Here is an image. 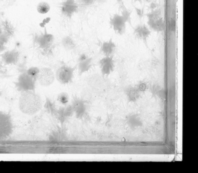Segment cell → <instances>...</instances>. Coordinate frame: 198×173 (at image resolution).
Listing matches in <instances>:
<instances>
[{"instance_id":"cell-1","label":"cell","mask_w":198,"mask_h":173,"mask_svg":"<svg viewBox=\"0 0 198 173\" xmlns=\"http://www.w3.org/2000/svg\"><path fill=\"white\" fill-rule=\"evenodd\" d=\"M19 106L24 113L33 115L41 109L42 102L39 96L32 90L23 91L19 99Z\"/></svg>"},{"instance_id":"cell-2","label":"cell","mask_w":198,"mask_h":173,"mask_svg":"<svg viewBox=\"0 0 198 173\" xmlns=\"http://www.w3.org/2000/svg\"><path fill=\"white\" fill-rule=\"evenodd\" d=\"M76 67H71L63 65L60 67L56 73V78L61 83L66 84L71 82L73 77V73Z\"/></svg>"},{"instance_id":"cell-3","label":"cell","mask_w":198,"mask_h":173,"mask_svg":"<svg viewBox=\"0 0 198 173\" xmlns=\"http://www.w3.org/2000/svg\"><path fill=\"white\" fill-rule=\"evenodd\" d=\"M16 85L17 89L23 91L32 90L34 88L33 78L27 74H23L19 77Z\"/></svg>"},{"instance_id":"cell-4","label":"cell","mask_w":198,"mask_h":173,"mask_svg":"<svg viewBox=\"0 0 198 173\" xmlns=\"http://www.w3.org/2000/svg\"><path fill=\"white\" fill-rule=\"evenodd\" d=\"M110 23L116 33L122 35L125 33L126 22L121 15L117 14H114L110 17Z\"/></svg>"},{"instance_id":"cell-5","label":"cell","mask_w":198,"mask_h":173,"mask_svg":"<svg viewBox=\"0 0 198 173\" xmlns=\"http://www.w3.org/2000/svg\"><path fill=\"white\" fill-rule=\"evenodd\" d=\"M37 78L42 85L49 86L54 82L55 75L51 69L47 68H43L39 69Z\"/></svg>"},{"instance_id":"cell-6","label":"cell","mask_w":198,"mask_h":173,"mask_svg":"<svg viewBox=\"0 0 198 173\" xmlns=\"http://www.w3.org/2000/svg\"><path fill=\"white\" fill-rule=\"evenodd\" d=\"M101 73L103 76H108L114 71V63L113 56H105L99 61Z\"/></svg>"},{"instance_id":"cell-7","label":"cell","mask_w":198,"mask_h":173,"mask_svg":"<svg viewBox=\"0 0 198 173\" xmlns=\"http://www.w3.org/2000/svg\"><path fill=\"white\" fill-rule=\"evenodd\" d=\"M79 8V5L72 0H65L61 6V12L66 16L71 17Z\"/></svg>"},{"instance_id":"cell-8","label":"cell","mask_w":198,"mask_h":173,"mask_svg":"<svg viewBox=\"0 0 198 173\" xmlns=\"http://www.w3.org/2000/svg\"><path fill=\"white\" fill-rule=\"evenodd\" d=\"M134 34L136 37L138 39H141L143 41H144V43H145L146 46H147V40L151 34V31L146 27L145 25L137 26L135 28Z\"/></svg>"},{"instance_id":"cell-9","label":"cell","mask_w":198,"mask_h":173,"mask_svg":"<svg viewBox=\"0 0 198 173\" xmlns=\"http://www.w3.org/2000/svg\"><path fill=\"white\" fill-rule=\"evenodd\" d=\"M126 122L128 127L132 130H135L143 126L142 119L137 114H131L129 115L126 118Z\"/></svg>"},{"instance_id":"cell-10","label":"cell","mask_w":198,"mask_h":173,"mask_svg":"<svg viewBox=\"0 0 198 173\" xmlns=\"http://www.w3.org/2000/svg\"><path fill=\"white\" fill-rule=\"evenodd\" d=\"M19 53L16 50L8 51L2 56V58L7 64L15 63L18 60Z\"/></svg>"},{"instance_id":"cell-11","label":"cell","mask_w":198,"mask_h":173,"mask_svg":"<svg viewBox=\"0 0 198 173\" xmlns=\"http://www.w3.org/2000/svg\"><path fill=\"white\" fill-rule=\"evenodd\" d=\"M72 109L76 113L77 117H82L86 111V106L82 100H80L79 99L75 100H74Z\"/></svg>"},{"instance_id":"cell-12","label":"cell","mask_w":198,"mask_h":173,"mask_svg":"<svg viewBox=\"0 0 198 173\" xmlns=\"http://www.w3.org/2000/svg\"><path fill=\"white\" fill-rule=\"evenodd\" d=\"M115 47L116 45L113 43L112 39L111 38L108 42H105L103 43L101 46V51L103 52L105 56H110L113 52H114Z\"/></svg>"},{"instance_id":"cell-13","label":"cell","mask_w":198,"mask_h":173,"mask_svg":"<svg viewBox=\"0 0 198 173\" xmlns=\"http://www.w3.org/2000/svg\"><path fill=\"white\" fill-rule=\"evenodd\" d=\"M125 93L128 101L130 102H135L139 98L140 92L136 88L130 86L127 88Z\"/></svg>"},{"instance_id":"cell-14","label":"cell","mask_w":198,"mask_h":173,"mask_svg":"<svg viewBox=\"0 0 198 173\" xmlns=\"http://www.w3.org/2000/svg\"><path fill=\"white\" fill-rule=\"evenodd\" d=\"M92 66V58H88L86 60L79 61V71L80 74L86 72L91 68Z\"/></svg>"},{"instance_id":"cell-15","label":"cell","mask_w":198,"mask_h":173,"mask_svg":"<svg viewBox=\"0 0 198 173\" xmlns=\"http://www.w3.org/2000/svg\"><path fill=\"white\" fill-rule=\"evenodd\" d=\"M62 44L65 48L68 50L73 49L76 45L73 39L70 36L63 38L62 39Z\"/></svg>"},{"instance_id":"cell-16","label":"cell","mask_w":198,"mask_h":173,"mask_svg":"<svg viewBox=\"0 0 198 173\" xmlns=\"http://www.w3.org/2000/svg\"><path fill=\"white\" fill-rule=\"evenodd\" d=\"M37 9L38 13L41 14H45L50 10V6L46 2H40L38 5Z\"/></svg>"},{"instance_id":"cell-17","label":"cell","mask_w":198,"mask_h":173,"mask_svg":"<svg viewBox=\"0 0 198 173\" xmlns=\"http://www.w3.org/2000/svg\"><path fill=\"white\" fill-rule=\"evenodd\" d=\"M39 72V69L37 67H32L29 69L27 71V74L29 75L32 78L37 77L38 73Z\"/></svg>"},{"instance_id":"cell-18","label":"cell","mask_w":198,"mask_h":173,"mask_svg":"<svg viewBox=\"0 0 198 173\" xmlns=\"http://www.w3.org/2000/svg\"><path fill=\"white\" fill-rule=\"evenodd\" d=\"M42 36L44 38V39H45V41L47 42L48 45L52 43L54 41V36L52 34L47 33L46 31H45V33H44V35Z\"/></svg>"},{"instance_id":"cell-19","label":"cell","mask_w":198,"mask_h":173,"mask_svg":"<svg viewBox=\"0 0 198 173\" xmlns=\"http://www.w3.org/2000/svg\"><path fill=\"white\" fill-rule=\"evenodd\" d=\"M58 100L63 104H65L68 101V96L66 93H61L58 96Z\"/></svg>"},{"instance_id":"cell-20","label":"cell","mask_w":198,"mask_h":173,"mask_svg":"<svg viewBox=\"0 0 198 173\" xmlns=\"http://www.w3.org/2000/svg\"><path fill=\"white\" fill-rule=\"evenodd\" d=\"M37 42L38 44L41 47V48H46L48 44H47V42L45 41V39H44L43 36L39 37L37 39Z\"/></svg>"},{"instance_id":"cell-21","label":"cell","mask_w":198,"mask_h":173,"mask_svg":"<svg viewBox=\"0 0 198 173\" xmlns=\"http://www.w3.org/2000/svg\"><path fill=\"white\" fill-rule=\"evenodd\" d=\"M136 88L140 92H142V91H144V90H146L147 85L145 83L142 82L141 83L138 84V85L137 86Z\"/></svg>"},{"instance_id":"cell-22","label":"cell","mask_w":198,"mask_h":173,"mask_svg":"<svg viewBox=\"0 0 198 173\" xmlns=\"http://www.w3.org/2000/svg\"><path fill=\"white\" fill-rule=\"evenodd\" d=\"M169 26H170V30H172V31H175L176 28V22L175 21V20L172 19L171 21H170Z\"/></svg>"},{"instance_id":"cell-23","label":"cell","mask_w":198,"mask_h":173,"mask_svg":"<svg viewBox=\"0 0 198 173\" xmlns=\"http://www.w3.org/2000/svg\"><path fill=\"white\" fill-rule=\"evenodd\" d=\"M134 8H135V9L136 11L137 14L141 18L142 17V15H143V9L142 10L140 8L136 7V6H134Z\"/></svg>"},{"instance_id":"cell-24","label":"cell","mask_w":198,"mask_h":173,"mask_svg":"<svg viewBox=\"0 0 198 173\" xmlns=\"http://www.w3.org/2000/svg\"><path fill=\"white\" fill-rule=\"evenodd\" d=\"M150 7L152 10H154L157 7V5H156V4H155V3L151 2V4L150 5Z\"/></svg>"},{"instance_id":"cell-25","label":"cell","mask_w":198,"mask_h":173,"mask_svg":"<svg viewBox=\"0 0 198 173\" xmlns=\"http://www.w3.org/2000/svg\"><path fill=\"white\" fill-rule=\"evenodd\" d=\"M87 58H88V56H86V54H82L80 56V57L79 58V61H83V60H86Z\"/></svg>"},{"instance_id":"cell-26","label":"cell","mask_w":198,"mask_h":173,"mask_svg":"<svg viewBox=\"0 0 198 173\" xmlns=\"http://www.w3.org/2000/svg\"><path fill=\"white\" fill-rule=\"evenodd\" d=\"M72 1H75L76 3H77V4H78L79 5V3H80V1L81 0H72Z\"/></svg>"},{"instance_id":"cell-27","label":"cell","mask_w":198,"mask_h":173,"mask_svg":"<svg viewBox=\"0 0 198 173\" xmlns=\"http://www.w3.org/2000/svg\"><path fill=\"white\" fill-rule=\"evenodd\" d=\"M141 1H142V0H140Z\"/></svg>"}]
</instances>
